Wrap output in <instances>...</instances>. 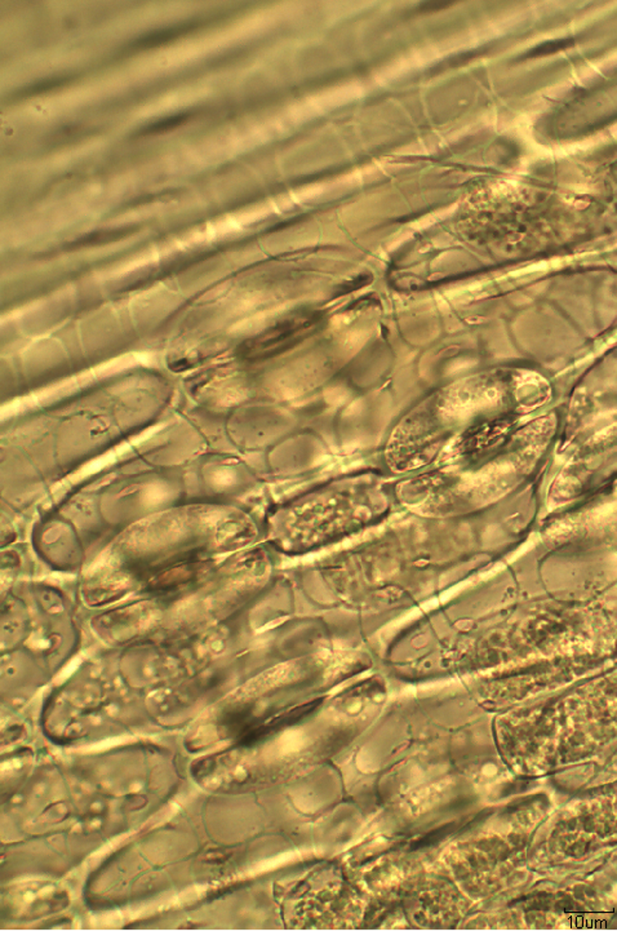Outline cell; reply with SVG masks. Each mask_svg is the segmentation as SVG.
I'll return each instance as SVG.
<instances>
[{"mask_svg":"<svg viewBox=\"0 0 617 931\" xmlns=\"http://www.w3.org/2000/svg\"><path fill=\"white\" fill-rule=\"evenodd\" d=\"M612 917L611 913H574L570 916L574 929H605L607 922Z\"/></svg>","mask_w":617,"mask_h":931,"instance_id":"cell-1","label":"cell"}]
</instances>
